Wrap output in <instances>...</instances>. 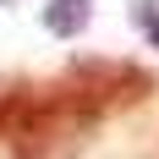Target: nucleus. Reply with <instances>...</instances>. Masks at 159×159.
<instances>
[{
	"instance_id": "nucleus-1",
	"label": "nucleus",
	"mask_w": 159,
	"mask_h": 159,
	"mask_svg": "<svg viewBox=\"0 0 159 159\" xmlns=\"http://www.w3.org/2000/svg\"><path fill=\"white\" fill-rule=\"evenodd\" d=\"M99 115L77 99L71 82H44V88H11L0 93V148L6 159H71Z\"/></svg>"
},
{
	"instance_id": "nucleus-2",
	"label": "nucleus",
	"mask_w": 159,
	"mask_h": 159,
	"mask_svg": "<svg viewBox=\"0 0 159 159\" xmlns=\"http://www.w3.org/2000/svg\"><path fill=\"white\" fill-rule=\"evenodd\" d=\"M66 82L77 88V99H82L93 115L143 104V99L154 93V77H148L143 66H132V61H71Z\"/></svg>"
},
{
	"instance_id": "nucleus-3",
	"label": "nucleus",
	"mask_w": 159,
	"mask_h": 159,
	"mask_svg": "<svg viewBox=\"0 0 159 159\" xmlns=\"http://www.w3.org/2000/svg\"><path fill=\"white\" fill-rule=\"evenodd\" d=\"M44 22H49V33L71 39V33L88 28V0H49V6H44Z\"/></svg>"
},
{
	"instance_id": "nucleus-4",
	"label": "nucleus",
	"mask_w": 159,
	"mask_h": 159,
	"mask_svg": "<svg viewBox=\"0 0 159 159\" xmlns=\"http://www.w3.org/2000/svg\"><path fill=\"white\" fill-rule=\"evenodd\" d=\"M137 22H143L148 44H159V11H154V0H137Z\"/></svg>"
}]
</instances>
